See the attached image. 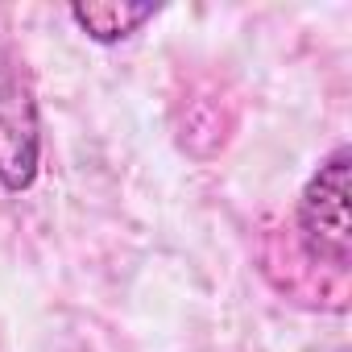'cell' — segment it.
<instances>
[{"label":"cell","instance_id":"6da1fadb","mask_svg":"<svg viewBox=\"0 0 352 352\" xmlns=\"http://www.w3.org/2000/svg\"><path fill=\"white\" fill-rule=\"evenodd\" d=\"M42 170V112L25 54L0 21V187L25 195Z\"/></svg>","mask_w":352,"mask_h":352},{"label":"cell","instance_id":"7a4b0ae2","mask_svg":"<svg viewBox=\"0 0 352 352\" xmlns=\"http://www.w3.org/2000/svg\"><path fill=\"white\" fill-rule=\"evenodd\" d=\"M348 170H352V149L336 145L319 170L307 179L298 208H294V228L307 261L327 265L331 274H348L352 265V220H348Z\"/></svg>","mask_w":352,"mask_h":352},{"label":"cell","instance_id":"3957f363","mask_svg":"<svg viewBox=\"0 0 352 352\" xmlns=\"http://www.w3.org/2000/svg\"><path fill=\"white\" fill-rule=\"evenodd\" d=\"M71 21L100 46H116L124 38H133L153 13L157 5H129V0H91V5H71L67 9Z\"/></svg>","mask_w":352,"mask_h":352}]
</instances>
